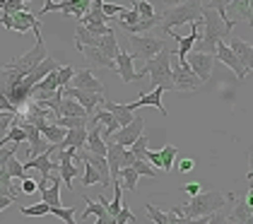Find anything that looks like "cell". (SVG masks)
Masks as SVG:
<instances>
[{"instance_id": "cell-1", "label": "cell", "mask_w": 253, "mask_h": 224, "mask_svg": "<svg viewBox=\"0 0 253 224\" xmlns=\"http://www.w3.org/2000/svg\"><path fill=\"white\" fill-rule=\"evenodd\" d=\"M200 17H203V29L200 37L195 41V53H214V46L229 39V32L234 29V24H227L224 19L219 17V12L212 7V2H203L200 7Z\"/></svg>"}, {"instance_id": "cell-2", "label": "cell", "mask_w": 253, "mask_h": 224, "mask_svg": "<svg viewBox=\"0 0 253 224\" xmlns=\"http://www.w3.org/2000/svg\"><path fill=\"white\" fill-rule=\"evenodd\" d=\"M227 200H234V195H224L222 190H210V193H198L195 198H191V203L186 205L171 207V212L186 220H198V217H208L214 215L217 210L227 205Z\"/></svg>"}, {"instance_id": "cell-3", "label": "cell", "mask_w": 253, "mask_h": 224, "mask_svg": "<svg viewBox=\"0 0 253 224\" xmlns=\"http://www.w3.org/2000/svg\"><path fill=\"white\" fill-rule=\"evenodd\" d=\"M200 7H203V2H198V0L171 5V7H167L159 15V27L157 29H162L164 34H169V32H174L176 27H181V24H193L200 17Z\"/></svg>"}, {"instance_id": "cell-4", "label": "cell", "mask_w": 253, "mask_h": 224, "mask_svg": "<svg viewBox=\"0 0 253 224\" xmlns=\"http://www.w3.org/2000/svg\"><path fill=\"white\" fill-rule=\"evenodd\" d=\"M171 56H176V51L164 48L159 56H155L150 63H145L142 70H137V73L142 77H150L152 87H162L167 92V90H171Z\"/></svg>"}, {"instance_id": "cell-5", "label": "cell", "mask_w": 253, "mask_h": 224, "mask_svg": "<svg viewBox=\"0 0 253 224\" xmlns=\"http://www.w3.org/2000/svg\"><path fill=\"white\" fill-rule=\"evenodd\" d=\"M0 24L10 32H17V34H27L32 32L37 39H41V19L29 12V10H20V12H2L0 15Z\"/></svg>"}, {"instance_id": "cell-6", "label": "cell", "mask_w": 253, "mask_h": 224, "mask_svg": "<svg viewBox=\"0 0 253 224\" xmlns=\"http://www.w3.org/2000/svg\"><path fill=\"white\" fill-rule=\"evenodd\" d=\"M130 48H133V56L130 58H140V60L150 63L152 58L159 56V53L167 48V44L159 37L147 34V37H130Z\"/></svg>"}, {"instance_id": "cell-7", "label": "cell", "mask_w": 253, "mask_h": 224, "mask_svg": "<svg viewBox=\"0 0 253 224\" xmlns=\"http://www.w3.org/2000/svg\"><path fill=\"white\" fill-rule=\"evenodd\" d=\"M133 152L126 147H121L116 142H106V164H109V176H111V181H116L118 179V171L123 167H130L133 164Z\"/></svg>"}, {"instance_id": "cell-8", "label": "cell", "mask_w": 253, "mask_h": 224, "mask_svg": "<svg viewBox=\"0 0 253 224\" xmlns=\"http://www.w3.org/2000/svg\"><path fill=\"white\" fill-rule=\"evenodd\" d=\"M15 126H20L22 133H24V137L29 140V159H34V157H39V154H43L46 149H48V142L41 137V133L37 131V126L34 123H29V121H24L22 116H15V121H12Z\"/></svg>"}, {"instance_id": "cell-9", "label": "cell", "mask_w": 253, "mask_h": 224, "mask_svg": "<svg viewBox=\"0 0 253 224\" xmlns=\"http://www.w3.org/2000/svg\"><path fill=\"white\" fill-rule=\"evenodd\" d=\"M56 152V145H48V149L39 154V157H34V159H29V162H24L22 169L27 171V169H39L41 171V181H48V176L51 174H58V162H53L51 159V154Z\"/></svg>"}, {"instance_id": "cell-10", "label": "cell", "mask_w": 253, "mask_h": 224, "mask_svg": "<svg viewBox=\"0 0 253 224\" xmlns=\"http://www.w3.org/2000/svg\"><path fill=\"white\" fill-rule=\"evenodd\" d=\"M142 131H145V118H142V116H135L130 126L118 128V131L111 135V142H116V145H121V147L128 149L137 140V137L142 135Z\"/></svg>"}, {"instance_id": "cell-11", "label": "cell", "mask_w": 253, "mask_h": 224, "mask_svg": "<svg viewBox=\"0 0 253 224\" xmlns=\"http://www.w3.org/2000/svg\"><path fill=\"white\" fill-rule=\"evenodd\" d=\"M176 154H178V149L174 145H164V147L159 149V152H152V149H147V157H145V162H150V167L152 169H159V171H171L174 169V159Z\"/></svg>"}, {"instance_id": "cell-12", "label": "cell", "mask_w": 253, "mask_h": 224, "mask_svg": "<svg viewBox=\"0 0 253 224\" xmlns=\"http://www.w3.org/2000/svg\"><path fill=\"white\" fill-rule=\"evenodd\" d=\"M63 96H68V99L78 101L89 118L94 116V106H101V104H104V96H101V94L82 92V90H75V87H65V90H63Z\"/></svg>"}, {"instance_id": "cell-13", "label": "cell", "mask_w": 253, "mask_h": 224, "mask_svg": "<svg viewBox=\"0 0 253 224\" xmlns=\"http://www.w3.org/2000/svg\"><path fill=\"white\" fill-rule=\"evenodd\" d=\"M169 37H171L176 44H178V48H176L178 65H186L188 53H191V48L195 46V41H198V37H200V22H193V24H191V34H188V37H178L176 32H169Z\"/></svg>"}, {"instance_id": "cell-14", "label": "cell", "mask_w": 253, "mask_h": 224, "mask_svg": "<svg viewBox=\"0 0 253 224\" xmlns=\"http://www.w3.org/2000/svg\"><path fill=\"white\" fill-rule=\"evenodd\" d=\"M68 87H75V90H82V92H92V94H101L104 96V82L99 77H94V73L87 70V68L75 73V77L70 80Z\"/></svg>"}, {"instance_id": "cell-15", "label": "cell", "mask_w": 253, "mask_h": 224, "mask_svg": "<svg viewBox=\"0 0 253 224\" xmlns=\"http://www.w3.org/2000/svg\"><path fill=\"white\" fill-rule=\"evenodd\" d=\"M200 80L186 65H171V90H198Z\"/></svg>"}, {"instance_id": "cell-16", "label": "cell", "mask_w": 253, "mask_h": 224, "mask_svg": "<svg viewBox=\"0 0 253 224\" xmlns=\"http://www.w3.org/2000/svg\"><path fill=\"white\" fill-rule=\"evenodd\" d=\"M133 68H135V65H133V58H130V53L118 51L116 58H114V73L121 75V80H123L126 85H130V82H140V80H142V75L135 73Z\"/></svg>"}, {"instance_id": "cell-17", "label": "cell", "mask_w": 253, "mask_h": 224, "mask_svg": "<svg viewBox=\"0 0 253 224\" xmlns=\"http://www.w3.org/2000/svg\"><path fill=\"white\" fill-rule=\"evenodd\" d=\"M212 65H214V58L210 53H191V63H188V68H191V73L200 80V85L203 82H208L210 80V75H212Z\"/></svg>"}, {"instance_id": "cell-18", "label": "cell", "mask_w": 253, "mask_h": 224, "mask_svg": "<svg viewBox=\"0 0 253 224\" xmlns=\"http://www.w3.org/2000/svg\"><path fill=\"white\" fill-rule=\"evenodd\" d=\"M227 48L232 51L234 56H236V60L241 63V68L249 73L251 70V60H253V48H251V44H246L244 39H236V37H229L227 41Z\"/></svg>"}, {"instance_id": "cell-19", "label": "cell", "mask_w": 253, "mask_h": 224, "mask_svg": "<svg viewBox=\"0 0 253 224\" xmlns=\"http://www.w3.org/2000/svg\"><path fill=\"white\" fill-rule=\"evenodd\" d=\"M224 15L227 19L236 24L239 19L244 22H251V0H232V2H224Z\"/></svg>"}, {"instance_id": "cell-20", "label": "cell", "mask_w": 253, "mask_h": 224, "mask_svg": "<svg viewBox=\"0 0 253 224\" xmlns=\"http://www.w3.org/2000/svg\"><path fill=\"white\" fill-rule=\"evenodd\" d=\"M104 109L101 111H106V113H111L114 118H116V123H118V128H126V126H130L133 123V109L128 106V104H114V101H106L104 99V104H101Z\"/></svg>"}, {"instance_id": "cell-21", "label": "cell", "mask_w": 253, "mask_h": 224, "mask_svg": "<svg viewBox=\"0 0 253 224\" xmlns=\"http://www.w3.org/2000/svg\"><path fill=\"white\" fill-rule=\"evenodd\" d=\"M212 58H217V60H222V63L227 65V68H232L234 73H236V77H239V80H246V70L241 68V63L236 60V56H234L232 51L227 48V44H222V41H219V44L214 46Z\"/></svg>"}, {"instance_id": "cell-22", "label": "cell", "mask_w": 253, "mask_h": 224, "mask_svg": "<svg viewBox=\"0 0 253 224\" xmlns=\"http://www.w3.org/2000/svg\"><path fill=\"white\" fill-rule=\"evenodd\" d=\"M162 94H164V90H162V87H155L152 92L140 94V99H137V101H133V104H128V106H130L133 111L142 109V106H155V109H159V113H162V116H167V109H164V104H162Z\"/></svg>"}, {"instance_id": "cell-23", "label": "cell", "mask_w": 253, "mask_h": 224, "mask_svg": "<svg viewBox=\"0 0 253 224\" xmlns=\"http://www.w3.org/2000/svg\"><path fill=\"white\" fill-rule=\"evenodd\" d=\"M75 46H78L80 53L87 58V63H89V65H94V68H104V70H114V60H109V58L104 56L99 48H94V46H80V44H75Z\"/></svg>"}, {"instance_id": "cell-24", "label": "cell", "mask_w": 253, "mask_h": 224, "mask_svg": "<svg viewBox=\"0 0 253 224\" xmlns=\"http://www.w3.org/2000/svg\"><path fill=\"white\" fill-rule=\"evenodd\" d=\"M80 159L82 162H87L89 167L94 169L99 174V179H101V186H111V176H109V164H106V159H101V157H94V154H87V152H82L80 154Z\"/></svg>"}, {"instance_id": "cell-25", "label": "cell", "mask_w": 253, "mask_h": 224, "mask_svg": "<svg viewBox=\"0 0 253 224\" xmlns=\"http://www.w3.org/2000/svg\"><path fill=\"white\" fill-rule=\"evenodd\" d=\"M84 142H87V126H82V128H73V131L65 133V140L56 147V152H63V149H68V147L80 149V147H84Z\"/></svg>"}, {"instance_id": "cell-26", "label": "cell", "mask_w": 253, "mask_h": 224, "mask_svg": "<svg viewBox=\"0 0 253 224\" xmlns=\"http://www.w3.org/2000/svg\"><path fill=\"white\" fill-rule=\"evenodd\" d=\"M58 118H89V116L84 113V109L80 106L78 101L63 96L60 104H58Z\"/></svg>"}, {"instance_id": "cell-27", "label": "cell", "mask_w": 253, "mask_h": 224, "mask_svg": "<svg viewBox=\"0 0 253 224\" xmlns=\"http://www.w3.org/2000/svg\"><path fill=\"white\" fill-rule=\"evenodd\" d=\"M94 48H99V51L109 58V60H114L116 53L121 51V48H118V39H116L114 32H111V34H106V37H99L97 41H94Z\"/></svg>"}, {"instance_id": "cell-28", "label": "cell", "mask_w": 253, "mask_h": 224, "mask_svg": "<svg viewBox=\"0 0 253 224\" xmlns=\"http://www.w3.org/2000/svg\"><path fill=\"white\" fill-rule=\"evenodd\" d=\"M227 222H232V224H253V207L249 205L246 200H239Z\"/></svg>"}, {"instance_id": "cell-29", "label": "cell", "mask_w": 253, "mask_h": 224, "mask_svg": "<svg viewBox=\"0 0 253 224\" xmlns=\"http://www.w3.org/2000/svg\"><path fill=\"white\" fill-rule=\"evenodd\" d=\"M145 210H147V215L152 217V222L155 224H183V217H178V215H174V212H162V210L155 207L152 203H147Z\"/></svg>"}, {"instance_id": "cell-30", "label": "cell", "mask_w": 253, "mask_h": 224, "mask_svg": "<svg viewBox=\"0 0 253 224\" xmlns=\"http://www.w3.org/2000/svg\"><path fill=\"white\" fill-rule=\"evenodd\" d=\"M137 179H140V176H137L133 169H130V167H123L121 171H118V179H116V181H111V183H118V186L123 188V190H130V193H135V190H137Z\"/></svg>"}, {"instance_id": "cell-31", "label": "cell", "mask_w": 253, "mask_h": 224, "mask_svg": "<svg viewBox=\"0 0 253 224\" xmlns=\"http://www.w3.org/2000/svg\"><path fill=\"white\" fill-rule=\"evenodd\" d=\"M87 24H106V17L101 12V0H94L92 7L87 10V15L78 19V27H87Z\"/></svg>"}, {"instance_id": "cell-32", "label": "cell", "mask_w": 253, "mask_h": 224, "mask_svg": "<svg viewBox=\"0 0 253 224\" xmlns=\"http://www.w3.org/2000/svg\"><path fill=\"white\" fill-rule=\"evenodd\" d=\"M58 176H60V183H65V186L75 188V179H78V167H75V162H60L58 164Z\"/></svg>"}, {"instance_id": "cell-33", "label": "cell", "mask_w": 253, "mask_h": 224, "mask_svg": "<svg viewBox=\"0 0 253 224\" xmlns=\"http://www.w3.org/2000/svg\"><path fill=\"white\" fill-rule=\"evenodd\" d=\"M118 22H121V29H126V32L130 34V29L137 27V22H140V15H137L133 7H130V10H128V7H123V10L118 12Z\"/></svg>"}, {"instance_id": "cell-34", "label": "cell", "mask_w": 253, "mask_h": 224, "mask_svg": "<svg viewBox=\"0 0 253 224\" xmlns=\"http://www.w3.org/2000/svg\"><path fill=\"white\" fill-rule=\"evenodd\" d=\"M133 10L140 15V19H157L159 17L157 10H155V5L147 2V0H135V2H133Z\"/></svg>"}, {"instance_id": "cell-35", "label": "cell", "mask_w": 253, "mask_h": 224, "mask_svg": "<svg viewBox=\"0 0 253 224\" xmlns=\"http://www.w3.org/2000/svg\"><path fill=\"white\" fill-rule=\"evenodd\" d=\"M0 169H2V171H5L10 179H20V181L24 179V169H22V164L17 162V157H10V159H7V162H5Z\"/></svg>"}, {"instance_id": "cell-36", "label": "cell", "mask_w": 253, "mask_h": 224, "mask_svg": "<svg viewBox=\"0 0 253 224\" xmlns=\"http://www.w3.org/2000/svg\"><path fill=\"white\" fill-rule=\"evenodd\" d=\"M84 203H87V210L82 212V220H87V217H92V215H94L97 220H104V217H109V215H106V210L99 205V203H94L92 198H87V195H84Z\"/></svg>"}, {"instance_id": "cell-37", "label": "cell", "mask_w": 253, "mask_h": 224, "mask_svg": "<svg viewBox=\"0 0 253 224\" xmlns=\"http://www.w3.org/2000/svg\"><path fill=\"white\" fill-rule=\"evenodd\" d=\"M147 145H150V142H147V137H145V135H140V137H137V140L128 149L133 152V157H135V159L145 162V157H147Z\"/></svg>"}, {"instance_id": "cell-38", "label": "cell", "mask_w": 253, "mask_h": 224, "mask_svg": "<svg viewBox=\"0 0 253 224\" xmlns=\"http://www.w3.org/2000/svg\"><path fill=\"white\" fill-rule=\"evenodd\" d=\"M56 77H58V90H65V87L70 85V80L75 77V68H73V65H60Z\"/></svg>"}, {"instance_id": "cell-39", "label": "cell", "mask_w": 253, "mask_h": 224, "mask_svg": "<svg viewBox=\"0 0 253 224\" xmlns=\"http://www.w3.org/2000/svg\"><path fill=\"white\" fill-rule=\"evenodd\" d=\"M48 215H56V217H60L65 224H78L75 222V207L70 205V207H51V212Z\"/></svg>"}, {"instance_id": "cell-40", "label": "cell", "mask_w": 253, "mask_h": 224, "mask_svg": "<svg viewBox=\"0 0 253 224\" xmlns=\"http://www.w3.org/2000/svg\"><path fill=\"white\" fill-rule=\"evenodd\" d=\"M20 212L24 215V217H43V215H48V212H51V207L46 205V203H37V205L22 207Z\"/></svg>"}, {"instance_id": "cell-41", "label": "cell", "mask_w": 253, "mask_h": 224, "mask_svg": "<svg viewBox=\"0 0 253 224\" xmlns=\"http://www.w3.org/2000/svg\"><path fill=\"white\" fill-rule=\"evenodd\" d=\"M53 126H60L63 131H73V128H82L87 126V118H56Z\"/></svg>"}, {"instance_id": "cell-42", "label": "cell", "mask_w": 253, "mask_h": 224, "mask_svg": "<svg viewBox=\"0 0 253 224\" xmlns=\"http://www.w3.org/2000/svg\"><path fill=\"white\" fill-rule=\"evenodd\" d=\"M130 169L135 171L137 176H147V179H155V176H157V169H152L147 162H140V159H133Z\"/></svg>"}, {"instance_id": "cell-43", "label": "cell", "mask_w": 253, "mask_h": 224, "mask_svg": "<svg viewBox=\"0 0 253 224\" xmlns=\"http://www.w3.org/2000/svg\"><path fill=\"white\" fill-rule=\"evenodd\" d=\"M0 10L2 12H20V10H27V2H22V0H0Z\"/></svg>"}, {"instance_id": "cell-44", "label": "cell", "mask_w": 253, "mask_h": 224, "mask_svg": "<svg viewBox=\"0 0 253 224\" xmlns=\"http://www.w3.org/2000/svg\"><path fill=\"white\" fill-rule=\"evenodd\" d=\"M94 183H99V186H101V179H99L97 171H94V169L84 162V179H82V186H94Z\"/></svg>"}, {"instance_id": "cell-45", "label": "cell", "mask_w": 253, "mask_h": 224, "mask_svg": "<svg viewBox=\"0 0 253 224\" xmlns=\"http://www.w3.org/2000/svg\"><path fill=\"white\" fill-rule=\"evenodd\" d=\"M128 222H135V215L128 207H121V212L114 217V224H128Z\"/></svg>"}, {"instance_id": "cell-46", "label": "cell", "mask_w": 253, "mask_h": 224, "mask_svg": "<svg viewBox=\"0 0 253 224\" xmlns=\"http://www.w3.org/2000/svg\"><path fill=\"white\" fill-rule=\"evenodd\" d=\"M123 7L121 5H114V2H104L101 0V12H104V17L109 19V17H118V12H121Z\"/></svg>"}, {"instance_id": "cell-47", "label": "cell", "mask_w": 253, "mask_h": 224, "mask_svg": "<svg viewBox=\"0 0 253 224\" xmlns=\"http://www.w3.org/2000/svg\"><path fill=\"white\" fill-rule=\"evenodd\" d=\"M20 190L24 193V195H34L37 193V181H32V179H22V183H20Z\"/></svg>"}, {"instance_id": "cell-48", "label": "cell", "mask_w": 253, "mask_h": 224, "mask_svg": "<svg viewBox=\"0 0 253 224\" xmlns=\"http://www.w3.org/2000/svg\"><path fill=\"white\" fill-rule=\"evenodd\" d=\"M181 190H183V193H188L191 198H195V195L200 193V183H186V186H181Z\"/></svg>"}, {"instance_id": "cell-49", "label": "cell", "mask_w": 253, "mask_h": 224, "mask_svg": "<svg viewBox=\"0 0 253 224\" xmlns=\"http://www.w3.org/2000/svg\"><path fill=\"white\" fill-rule=\"evenodd\" d=\"M224 222H227V217H224V215H219V212H214V215L208 217V224H224Z\"/></svg>"}, {"instance_id": "cell-50", "label": "cell", "mask_w": 253, "mask_h": 224, "mask_svg": "<svg viewBox=\"0 0 253 224\" xmlns=\"http://www.w3.org/2000/svg\"><path fill=\"white\" fill-rule=\"evenodd\" d=\"M193 167H195V162H193V159H183V162L178 164V171H183V174H186V171H191Z\"/></svg>"}, {"instance_id": "cell-51", "label": "cell", "mask_w": 253, "mask_h": 224, "mask_svg": "<svg viewBox=\"0 0 253 224\" xmlns=\"http://www.w3.org/2000/svg\"><path fill=\"white\" fill-rule=\"evenodd\" d=\"M224 224H232V222H224Z\"/></svg>"}]
</instances>
